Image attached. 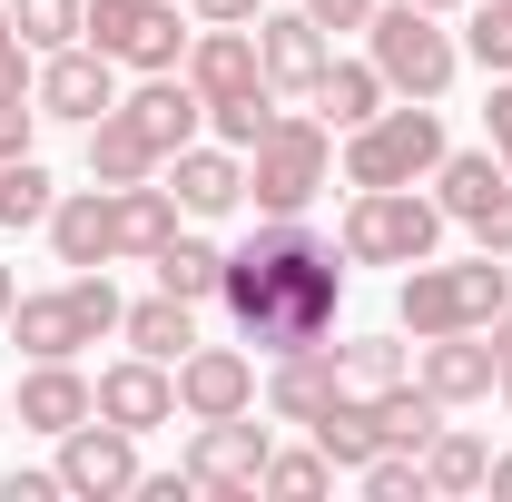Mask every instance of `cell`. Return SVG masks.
Here are the masks:
<instances>
[{
    "label": "cell",
    "instance_id": "20",
    "mask_svg": "<svg viewBox=\"0 0 512 502\" xmlns=\"http://www.w3.org/2000/svg\"><path fill=\"white\" fill-rule=\"evenodd\" d=\"M89 414H99V394H89V375H79L69 355H50V365L20 375V434H69V424H89Z\"/></svg>",
    "mask_w": 512,
    "mask_h": 502
},
{
    "label": "cell",
    "instance_id": "1",
    "mask_svg": "<svg viewBox=\"0 0 512 502\" xmlns=\"http://www.w3.org/2000/svg\"><path fill=\"white\" fill-rule=\"evenodd\" d=\"M217 306H227V325L247 335L256 355L325 345L335 335V306H345V247L316 237L306 217H266L247 247H227Z\"/></svg>",
    "mask_w": 512,
    "mask_h": 502
},
{
    "label": "cell",
    "instance_id": "44",
    "mask_svg": "<svg viewBox=\"0 0 512 502\" xmlns=\"http://www.w3.org/2000/svg\"><path fill=\"white\" fill-rule=\"evenodd\" d=\"M483 493H503V502H512V453H493V473H483Z\"/></svg>",
    "mask_w": 512,
    "mask_h": 502
},
{
    "label": "cell",
    "instance_id": "36",
    "mask_svg": "<svg viewBox=\"0 0 512 502\" xmlns=\"http://www.w3.org/2000/svg\"><path fill=\"white\" fill-rule=\"evenodd\" d=\"M463 60H483L493 79H512V0H483L473 30H463Z\"/></svg>",
    "mask_w": 512,
    "mask_h": 502
},
{
    "label": "cell",
    "instance_id": "25",
    "mask_svg": "<svg viewBox=\"0 0 512 502\" xmlns=\"http://www.w3.org/2000/svg\"><path fill=\"white\" fill-rule=\"evenodd\" d=\"M306 434H316V453L335 463V473H365V463L384 453V424H375V404H365V394H335Z\"/></svg>",
    "mask_w": 512,
    "mask_h": 502
},
{
    "label": "cell",
    "instance_id": "31",
    "mask_svg": "<svg viewBox=\"0 0 512 502\" xmlns=\"http://www.w3.org/2000/svg\"><path fill=\"white\" fill-rule=\"evenodd\" d=\"M50 207H60V178L20 148V158H0V227L20 237V227H50Z\"/></svg>",
    "mask_w": 512,
    "mask_h": 502
},
{
    "label": "cell",
    "instance_id": "18",
    "mask_svg": "<svg viewBox=\"0 0 512 502\" xmlns=\"http://www.w3.org/2000/svg\"><path fill=\"white\" fill-rule=\"evenodd\" d=\"M414 384H434L444 404H493L503 394V355H493V335H424Z\"/></svg>",
    "mask_w": 512,
    "mask_h": 502
},
{
    "label": "cell",
    "instance_id": "42",
    "mask_svg": "<svg viewBox=\"0 0 512 502\" xmlns=\"http://www.w3.org/2000/svg\"><path fill=\"white\" fill-rule=\"evenodd\" d=\"M0 493H10V502H60V463H50V473H10Z\"/></svg>",
    "mask_w": 512,
    "mask_h": 502
},
{
    "label": "cell",
    "instance_id": "27",
    "mask_svg": "<svg viewBox=\"0 0 512 502\" xmlns=\"http://www.w3.org/2000/svg\"><path fill=\"white\" fill-rule=\"evenodd\" d=\"M384 99H394V89H384L375 60H325V79H316V119L325 128H365Z\"/></svg>",
    "mask_w": 512,
    "mask_h": 502
},
{
    "label": "cell",
    "instance_id": "46",
    "mask_svg": "<svg viewBox=\"0 0 512 502\" xmlns=\"http://www.w3.org/2000/svg\"><path fill=\"white\" fill-rule=\"evenodd\" d=\"M10 306H20V276H10V266H0V325H10Z\"/></svg>",
    "mask_w": 512,
    "mask_h": 502
},
{
    "label": "cell",
    "instance_id": "26",
    "mask_svg": "<svg viewBox=\"0 0 512 502\" xmlns=\"http://www.w3.org/2000/svg\"><path fill=\"white\" fill-rule=\"evenodd\" d=\"M375 424H384V443H394V453H424V443L453 424V404L434 394V384L404 375V384H384V394H375Z\"/></svg>",
    "mask_w": 512,
    "mask_h": 502
},
{
    "label": "cell",
    "instance_id": "41",
    "mask_svg": "<svg viewBox=\"0 0 512 502\" xmlns=\"http://www.w3.org/2000/svg\"><path fill=\"white\" fill-rule=\"evenodd\" d=\"M306 10H316L325 30H365V20H375V0H306Z\"/></svg>",
    "mask_w": 512,
    "mask_h": 502
},
{
    "label": "cell",
    "instance_id": "32",
    "mask_svg": "<svg viewBox=\"0 0 512 502\" xmlns=\"http://www.w3.org/2000/svg\"><path fill=\"white\" fill-rule=\"evenodd\" d=\"M335 365H345V394H365V404H375L384 384H404V375H414L394 335H355V345H335Z\"/></svg>",
    "mask_w": 512,
    "mask_h": 502
},
{
    "label": "cell",
    "instance_id": "33",
    "mask_svg": "<svg viewBox=\"0 0 512 502\" xmlns=\"http://www.w3.org/2000/svg\"><path fill=\"white\" fill-rule=\"evenodd\" d=\"M10 20H20V40L50 60V50H69V40L89 30V0H10Z\"/></svg>",
    "mask_w": 512,
    "mask_h": 502
},
{
    "label": "cell",
    "instance_id": "45",
    "mask_svg": "<svg viewBox=\"0 0 512 502\" xmlns=\"http://www.w3.org/2000/svg\"><path fill=\"white\" fill-rule=\"evenodd\" d=\"M483 335H493V355H503V365H512V306L493 315V325H483Z\"/></svg>",
    "mask_w": 512,
    "mask_h": 502
},
{
    "label": "cell",
    "instance_id": "48",
    "mask_svg": "<svg viewBox=\"0 0 512 502\" xmlns=\"http://www.w3.org/2000/svg\"><path fill=\"white\" fill-rule=\"evenodd\" d=\"M503 404H512V365H503Z\"/></svg>",
    "mask_w": 512,
    "mask_h": 502
},
{
    "label": "cell",
    "instance_id": "10",
    "mask_svg": "<svg viewBox=\"0 0 512 502\" xmlns=\"http://www.w3.org/2000/svg\"><path fill=\"white\" fill-rule=\"evenodd\" d=\"M30 99H40V119L89 128V119H109V109H119V60H109V50H89V40H69V50L40 60Z\"/></svg>",
    "mask_w": 512,
    "mask_h": 502
},
{
    "label": "cell",
    "instance_id": "5",
    "mask_svg": "<svg viewBox=\"0 0 512 502\" xmlns=\"http://www.w3.org/2000/svg\"><path fill=\"white\" fill-rule=\"evenodd\" d=\"M325 168H335V128L306 119V109H276V128L247 148V197L256 217H306L325 197Z\"/></svg>",
    "mask_w": 512,
    "mask_h": 502
},
{
    "label": "cell",
    "instance_id": "4",
    "mask_svg": "<svg viewBox=\"0 0 512 502\" xmlns=\"http://www.w3.org/2000/svg\"><path fill=\"white\" fill-rule=\"evenodd\" d=\"M365 60L384 69V89H394V99H444L453 69H463V40L444 30V10L375 0V20H365Z\"/></svg>",
    "mask_w": 512,
    "mask_h": 502
},
{
    "label": "cell",
    "instance_id": "21",
    "mask_svg": "<svg viewBox=\"0 0 512 502\" xmlns=\"http://www.w3.org/2000/svg\"><path fill=\"white\" fill-rule=\"evenodd\" d=\"M50 247H60V266H109L119 256V217H109V188L99 178L50 207Z\"/></svg>",
    "mask_w": 512,
    "mask_h": 502
},
{
    "label": "cell",
    "instance_id": "8",
    "mask_svg": "<svg viewBox=\"0 0 512 502\" xmlns=\"http://www.w3.org/2000/svg\"><path fill=\"white\" fill-rule=\"evenodd\" d=\"M89 50H109L119 69H178L188 60V30H178V0H89Z\"/></svg>",
    "mask_w": 512,
    "mask_h": 502
},
{
    "label": "cell",
    "instance_id": "47",
    "mask_svg": "<svg viewBox=\"0 0 512 502\" xmlns=\"http://www.w3.org/2000/svg\"><path fill=\"white\" fill-rule=\"evenodd\" d=\"M414 10H463V0H414Z\"/></svg>",
    "mask_w": 512,
    "mask_h": 502
},
{
    "label": "cell",
    "instance_id": "14",
    "mask_svg": "<svg viewBox=\"0 0 512 502\" xmlns=\"http://www.w3.org/2000/svg\"><path fill=\"white\" fill-rule=\"evenodd\" d=\"M256 404V355L247 345H188L178 355V414L217 424V414H247Z\"/></svg>",
    "mask_w": 512,
    "mask_h": 502
},
{
    "label": "cell",
    "instance_id": "38",
    "mask_svg": "<svg viewBox=\"0 0 512 502\" xmlns=\"http://www.w3.org/2000/svg\"><path fill=\"white\" fill-rule=\"evenodd\" d=\"M30 128H40V99H30V89H0V158H20Z\"/></svg>",
    "mask_w": 512,
    "mask_h": 502
},
{
    "label": "cell",
    "instance_id": "2",
    "mask_svg": "<svg viewBox=\"0 0 512 502\" xmlns=\"http://www.w3.org/2000/svg\"><path fill=\"white\" fill-rule=\"evenodd\" d=\"M512 306V266L503 256H424V266H404V286H394V325L424 345V335H483L493 315Z\"/></svg>",
    "mask_w": 512,
    "mask_h": 502
},
{
    "label": "cell",
    "instance_id": "7",
    "mask_svg": "<svg viewBox=\"0 0 512 502\" xmlns=\"http://www.w3.org/2000/svg\"><path fill=\"white\" fill-rule=\"evenodd\" d=\"M434 207H444L453 227H473V247L483 256H512V168L493 148H444V168H434Z\"/></svg>",
    "mask_w": 512,
    "mask_h": 502
},
{
    "label": "cell",
    "instance_id": "16",
    "mask_svg": "<svg viewBox=\"0 0 512 502\" xmlns=\"http://www.w3.org/2000/svg\"><path fill=\"white\" fill-rule=\"evenodd\" d=\"M119 119L138 128V138H148L158 158H178L197 128H207V99L188 89V69H148V79H138V89L119 99Z\"/></svg>",
    "mask_w": 512,
    "mask_h": 502
},
{
    "label": "cell",
    "instance_id": "12",
    "mask_svg": "<svg viewBox=\"0 0 512 502\" xmlns=\"http://www.w3.org/2000/svg\"><path fill=\"white\" fill-rule=\"evenodd\" d=\"M256 60H266V89H306L316 99L325 60H335V30H325L306 0L296 10H256Z\"/></svg>",
    "mask_w": 512,
    "mask_h": 502
},
{
    "label": "cell",
    "instance_id": "43",
    "mask_svg": "<svg viewBox=\"0 0 512 502\" xmlns=\"http://www.w3.org/2000/svg\"><path fill=\"white\" fill-rule=\"evenodd\" d=\"M188 10H197V30H217V20H256L266 0H188Z\"/></svg>",
    "mask_w": 512,
    "mask_h": 502
},
{
    "label": "cell",
    "instance_id": "9",
    "mask_svg": "<svg viewBox=\"0 0 512 502\" xmlns=\"http://www.w3.org/2000/svg\"><path fill=\"white\" fill-rule=\"evenodd\" d=\"M266 453H276V434L256 424V404L247 414H217V424H197V443H188V483L217 493V502H247L256 483H266Z\"/></svg>",
    "mask_w": 512,
    "mask_h": 502
},
{
    "label": "cell",
    "instance_id": "22",
    "mask_svg": "<svg viewBox=\"0 0 512 502\" xmlns=\"http://www.w3.org/2000/svg\"><path fill=\"white\" fill-rule=\"evenodd\" d=\"M10 345H20L30 365H50V355H79V345H89V325H79V306H69V286H40V296H20V306H10Z\"/></svg>",
    "mask_w": 512,
    "mask_h": 502
},
{
    "label": "cell",
    "instance_id": "37",
    "mask_svg": "<svg viewBox=\"0 0 512 502\" xmlns=\"http://www.w3.org/2000/svg\"><path fill=\"white\" fill-rule=\"evenodd\" d=\"M325 483H335V463H325V453H266V483H256V493H286V502H316Z\"/></svg>",
    "mask_w": 512,
    "mask_h": 502
},
{
    "label": "cell",
    "instance_id": "13",
    "mask_svg": "<svg viewBox=\"0 0 512 502\" xmlns=\"http://www.w3.org/2000/svg\"><path fill=\"white\" fill-rule=\"evenodd\" d=\"M99 414L119 424V434H158V424H178V365H158V355H119V365H99Z\"/></svg>",
    "mask_w": 512,
    "mask_h": 502
},
{
    "label": "cell",
    "instance_id": "11",
    "mask_svg": "<svg viewBox=\"0 0 512 502\" xmlns=\"http://www.w3.org/2000/svg\"><path fill=\"white\" fill-rule=\"evenodd\" d=\"M60 493H79V502H119V493H138V434H119L109 414L69 424V434H60Z\"/></svg>",
    "mask_w": 512,
    "mask_h": 502
},
{
    "label": "cell",
    "instance_id": "17",
    "mask_svg": "<svg viewBox=\"0 0 512 502\" xmlns=\"http://www.w3.org/2000/svg\"><path fill=\"white\" fill-rule=\"evenodd\" d=\"M335 394H345V365H335V345L266 355V414H276V424H316Z\"/></svg>",
    "mask_w": 512,
    "mask_h": 502
},
{
    "label": "cell",
    "instance_id": "15",
    "mask_svg": "<svg viewBox=\"0 0 512 502\" xmlns=\"http://www.w3.org/2000/svg\"><path fill=\"white\" fill-rule=\"evenodd\" d=\"M188 89L217 109V99H247V89H266V60H256V20H217V30H197L188 40Z\"/></svg>",
    "mask_w": 512,
    "mask_h": 502
},
{
    "label": "cell",
    "instance_id": "6",
    "mask_svg": "<svg viewBox=\"0 0 512 502\" xmlns=\"http://www.w3.org/2000/svg\"><path fill=\"white\" fill-rule=\"evenodd\" d=\"M444 207L414 188H355V207H345V227H335V247H345V266H424V256L444 247Z\"/></svg>",
    "mask_w": 512,
    "mask_h": 502
},
{
    "label": "cell",
    "instance_id": "35",
    "mask_svg": "<svg viewBox=\"0 0 512 502\" xmlns=\"http://www.w3.org/2000/svg\"><path fill=\"white\" fill-rule=\"evenodd\" d=\"M207 128H217V138H227V148L247 158L256 138L276 128V89H247V99H217V109H207Z\"/></svg>",
    "mask_w": 512,
    "mask_h": 502
},
{
    "label": "cell",
    "instance_id": "49",
    "mask_svg": "<svg viewBox=\"0 0 512 502\" xmlns=\"http://www.w3.org/2000/svg\"><path fill=\"white\" fill-rule=\"evenodd\" d=\"M0 424H10V404H0Z\"/></svg>",
    "mask_w": 512,
    "mask_h": 502
},
{
    "label": "cell",
    "instance_id": "28",
    "mask_svg": "<svg viewBox=\"0 0 512 502\" xmlns=\"http://www.w3.org/2000/svg\"><path fill=\"white\" fill-rule=\"evenodd\" d=\"M158 168H168V158H158L119 109H109V119H89V178H99V188H138V178H158Z\"/></svg>",
    "mask_w": 512,
    "mask_h": 502
},
{
    "label": "cell",
    "instance_id": "24",
    "mask_svg": "<svg viewBox=\"0 0 512 502\" xmlns=\"http://www.w3.org/2000/svg\"><path fill=\"white\" fill-rule=\"evenodd\" d=\"M119 335H128V355H158V365H178V355L197 345V306L158 286V296H138V306L119 315Z\"/></svg>",
    "mask_w": 512,
    "mask_h": 502
},
{
    "label": "cell",
    "instance_id": "39",
    "mask_svg": "<svg viewBox=\"0 0 512 502\" xmlns=\"http://www.w3.org/2000/svg\"><path fill=\"white\" fill-rule=\"evenodd\" d=\"M0 89H30V40H20L10 0H0Z\"/></svg>",
    "mask_w": 512,
    "mask_h": 502
},
{
    "label": "cell",
    "instance_id": "34",
    "mask_svg": "<svg viewBox=\"0 0 512 502\" xmlns=\"http://www.w3.org/2000/svg\"><path fill=\"white\" fill-rule=\"evenodd\" d=\"M355 483H365V502H434V483H424V453H394V443H384Z\"/></svg>",
    "mask_w": 512,
    "mask_h": 502
},
{
    "label": "cell",
    "instance_id": "3",
    "mask_svg": "<svg viewBox=\"0 0 512 502\" xmlns=\"http://www.w3.org/2000/svg\"><path fill=\"white\" fill-rule=\"evenodd\" d=\"M444 119L434 99H384L365 128H345V188H424L444 168Z\"/></svg>",
    "mask_w": 512,
    "mask_h": 502
},
{
    "label": "cell",
    "instance_id": "30",
    "mask_svg": "<svg viewBox=\"0 0 512 502\" xmlns=\"http://www.w3.org/2000/svg\"><path fill=\"white\" fill-rule=\"evenodd\" d=\"M483 473H493V443L483 434H463V424H444V434L424 443V483H434V493H483Z\"/></svg>",
    "mask_w": 512,
    "mask_h": 502
},
{
    "label": "cell",
    "instance_id": "23",
    "mask_svg": "<svg viewBox=\"0 0 512 502\" xmlns=\"http://www.w3.org/2000/svg\"><path fill=\"white\" fill-rule=\"evenodd\" d=\"M109 217H119V256H158L168 237H178V188L168 178H138V188H109Z\"/></svg>",
    "mask_w": 512,
    "mask_h": 502
},
{
    "label": "cell",
    "instance_id": "19",
    "mask_svg": "<svg viewBox=\"0 0 512 502\" xmlns=\"http://www.w3.org/2000/svg\"><path fill=\"white\" fill-rule=\"evenodd\" d=\"M168 188H178V207H188V217H237V207H247V158H237V148H227V138H217V148H178V158H168Z\"/></svg>",
    "mask_w": 512,
    "mask_h": 502
},
{
    "label": "cell",
    "instance_id": "40",
    "mask_svg": "<svg viewBox=\"0 0 512 502\" xmlns=\"http://www.w3.org/2000/svg\"><path fill=\"white\" fill-rule=\"evenodd\" d=\"M483 128H493V158L512 168V79H493V109H483Z\"/></svg>",
    "mask_w": 512,
    "mask_h": 502
},
{
    "label": "cell",
    "instance_id": "29",
    "mask_svg": "<svg viewBox=\"0 0 512 502\" xmlns=\"http://www.w3.org/2000/svg\"><path fill=\"white\" fill-rule=\"evenodd\" d=\"M148 266H158V286H168V296L207 306V296H217V276H227V247H217V237H188V227H178V237L148 256Z\"/></svg>",
    "mask_w": 512,
    "mask_h": 502
}]
</instances>
